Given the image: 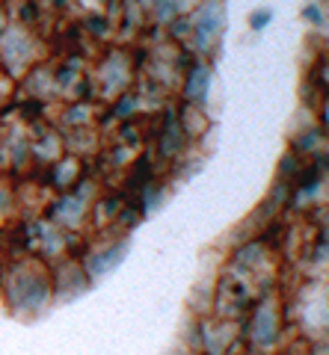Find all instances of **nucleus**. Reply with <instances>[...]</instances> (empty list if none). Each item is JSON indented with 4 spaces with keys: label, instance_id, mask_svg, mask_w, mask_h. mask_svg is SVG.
<instances>
[{
    "label": "nucleus",
    "instance_id": "nucleus-1",
    "mask_svg": "<svg viewBox=\"0 0 329 355\" xmlns=\"http://www.w3.org/2000/svg\"><path fill=\"white\" fill-rule=\"evenodd\" d=\"M53 299V282L51 272H45L42 266H21L9 275L6 282V302L15 314L24 317H36L42 314Z\"/></svg>",
    "mask_w": 329,
    "mask_h": 355
},
{
    "label": "nucleus",
    "instance_id": "nucleus-2",
    "mask_svg": "<svg viewBox=\"0 0 329 355\" xmlns=\"http://www.w3.org/2000/svg\"><path fill=\"white\" fill-rule=\"evenodd\" d=\"M285 326H288V320H282L276 305H273L270 299H258V302L252 305V311L246 314L244 326H240V335H244V343L252 352L264 355L273 347H279V338H282Z\"/></svg>",
    "mask_w": 329,
    "mask_h": 355
},
{
    "label": "nucleus",
    "instance_id": "nucleus-3",
    "mask_svg": "<svg viewBox=\"0 0 329 355\" xmlns=\"http://www.w3.org/2000/svg\"><path fill=\"white\" fill-rule=\"evenodd\" d=\"M125 254H128V240H116L113 246H104V249L92 252L90 261H86V275H90V282L113 272L116 266L125 261Z\"/></svg>",
    "mask_w": 329,
    "mask_h": 355
},
{
    "label": "nucleus",
    "instance_id": "nucleus-4",
    "mask_svg": "<svg viewBox=\"0 0 329 355\" xmlns=\"http://www.w3.org/2000/svg\"><path fill=\"white\" fill-rule=\"evenodd\" d=\"M305 18L314 21V24H321V12H317V6H309V9H305Z\"/></svg>",
    "mask_w": 329,
    "mask_h": 355
},
{
    "label": "nucleus",
    "instance_id": "nucleus-5",
    "mask_svg": "<svg viewBox=\"0 0 329 355\" xmlns=\"http://www.w3.org/2000/svg\"><path fill=\"white\" fill-rule=\"evenodd\" d=\"M267 21H270V12L264 9V15H258L255 21H252V27H261V24H267Z\"/></svg>",
    "mask_w": 329,
    "mask_h": 355
},
{
    "label": "nucleus",
    "instance_id": "nucleus-6",
    "mask_svg": "<svg viewBox=\"0 0 329 355\" xmlns=\"http://www.w3.org/2000/svg\"><path fill=\"white\" fill-rule=\"evenodd\" d=\"M172 355H193V352H187V349H184V347H181V349H175Z\"/></svg>",
    "mask_w": 329,
    "mask_h": 355
}]
</instances>
